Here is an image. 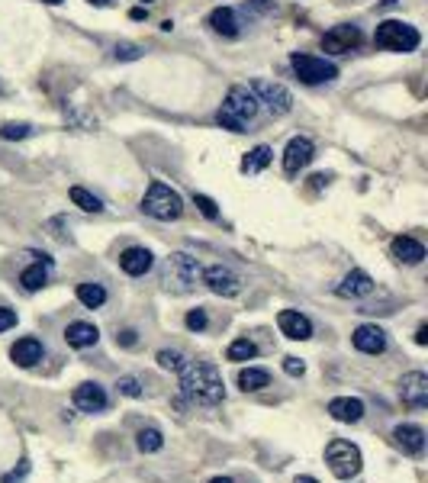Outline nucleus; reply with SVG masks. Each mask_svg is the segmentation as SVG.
<instances>
[{"mask_svg": "<svg viewBox=\"0 0 428 483\" xmlns=\"http://www.w3.org/2000/svg\"><path fill=\"white\" fill-rule=\"evenodd\" d=\"M180 393L197 406H219L226 399V384H222L219 368L206 364V361L187 364L180 370Z\"/></svg>", "mask_w": 428, "mask_h": 483, "instance_id": "1", "label": "nucleus"}, {"mask_svg": "<svg viewBox=\"0 0 428 483\" xmlns=\"http://www.w3.org/2000/svg\"><path fill=\"white\" fill-rule=\"evenodd\" d=\"M258 113H261V104H258V97L251 94V87L235 84V87H229V94H226V100H222L216 119H219L222 129L248 132V126L258 119Z\"/></svg>", "mask_w": 428, "mask_h": 483, "instance_id": "2", "label": "nucleus"}, {"mask_svg": "<svg viewBox=\"0 0 428 483\" xmlns=\"http://www.w3.org/2000/svg\"><path fill=\"white\" fill-rule=\"evenodd\" d=\"M200 274H203V268H200V261L193 255L174 252L161 261L158 281H161V287H165L167 294H190V290H197Z\"/></svg>", "mask_w": 428, "mask_h": 483, "instance_id": "3", "label": "nucleus"}, {"mask_svg": "<svg viewBox=\"0 0 428 483\" xmlns=\"http://www.w3.org/2000/svg\"><path fill=\"white\" fill-rule=\"evenodd\" d=\"M142 210L158 222H171V220H180L184 200H180V193L174 187H167L165 180H152L145 197H142Z\"/></svg>", "mask_w": 428, "mask_h": 483, "instance_id": "4", "label": "nucleus"}, {"mask_svg": "<svg viewBox=\"0 0 428 483\" xmlns=\"http://www.w3.org/2000/svg\"><path fill=\"white\" fill-rule=\"evenodd\" d=\"M377 49H387V52H416L422 36L416 26H409L403 20H383L374 32Z\"/></svg>", "mask_w": 428, "mask_h": 483, "instance_id": "5", "label": "nucleus"}, {"mask_svg": "<svg viewBox=\"0 0 428 483\" xmlns=\"http://www.w3.org/2000/svg\"><path fill=\"white\" fill-rule=\"evenodd\" d=\"M325 464H329V471H332L338 480H351V477L361 473L364 458H361V448H357V445H351V441H345V438H332L325 445Z\"/></svg>", "mask_w": 428, "mask_h": 483, "instance_id": "6", "label": "nucleus"}, {"mask_svg": "<svg viewBox=\"0 0 428 483\" xmlns=\"http://www.w3.org/2000/svg\"><path fill=\"white\" fill-rule=\"evenodd\" d=\"M290 68H293V74H296L303 84H309V87L329 84V81L338 78V64L325 62V58H319V55H306V52H293L290 55Z\"/></svg>", "mask_w": 428, "mask_h": 483, "instance_id": "7", "label": "nucleus"}, {"mask_svg": "<svg viewBox=\"0 0 428 483\" xmlns=\"http://www.w3.org/2000/svg\"><path fill=\"white\" fill-rule=\"evenodd\" d=\"M251 94L258 97V104H261L271 116H287L293 110V94L283 84H277V81L254 78V81H251Z\"/></svg>", "mask_w": 428, "mask_h": 483, "instance_id": "8", "label": "nucleus"}, {"mask_svg": "<svg viewBox=\"0 0 428 483\" xmlns=\"http://www.w3.org/2000/svg\"><path fill=\"white\" fill-rule=\"evenodd\" d=\"M200 284H206L216 296H239V294H241L239 274L229 271V268H222V264L203 268V274H200Z\"/></svg>", "mask_w": 428, "mask_h": 483, "instance_id": "9", "label": "nucleus"}, {"mask_svg": "<svg viewBox=\"0 0 428 483\" xmlns=\"http://www.w3.org/2000/svg\"><path fill=\"white\" fill-rule=\"evenodd\" d=\"M361 45V30L351 26V23H338L332 30L322 36V49L329 55H345V52H355Z\"/></svg>", "mask_w": 428, "mask_h": 483, "instance_id": "10", "label": "nucleus"}, {"mask_svg": "<svg viewBox=\"0 0 428 483\" xmlns=\"http://www.w3.org/2000/svg\"><path fill=\"white\" fill-rule=\"evenodd\" d=\"M316 158V145H313V139H306V136H296L287 142V148H283V171L287 174H300V171L309 165Z\"/></svg>", "mask_w": 428, "mask_h": 483, "instance_id": "11", "label": "nucleus"}, {"mask_svg": "<svg viewBox=\"0 0 428 483\" xmlns=\"http://www.w3.org/2000/svg\"><path fill=\"white\" fill-rule=\"evenodd\" d=\"M399 397H403V403L412 406V410H425L428 406V374H422V370L406 374V377L399 380Z\"/></svg>", "mask_w": 428, "mask_h": 483, "instance_id": "12", "label": "nucleus"}, {"mask_svg": "<svg viewBox=\"0 0 428 483\" xmlns=\"http://www.w3.org/2000/svg\"><path fill=\"white\" fill-rule=\"evenodd\" d=\"M277 326H281V332L287 338H293V342L313 338V322H309L300 309H281V313H277Z\"/></svg>", "mask_w": 428, "mask_h": 483, "instance_id": "13", "label": "nucleus"}, {"mask_svg": "<svg viewBox=\"0 0 428 483\" xmlns=\"http://www.w3.org/2000/svg\"><path fill=\"white\" fill-rule=\"evenodd\" d=\"M74 406L81 412H104L106 410V393L100 384H81V387H74Z\"/></svg>", "mask_w": 428, "mask_h": 483, "instance_id": "14", "label": "nucleus"}, {"mask_svg": "<svg viewBox=\"0 0 428 483\" xmlns=\"http://www.w3.org/2000/svg\"><path fill=\"white\" fill-rule=\"evenodd\" d=\"M351 342H355V348L364 351V355H383V348H387V332L380 326H357Z\"/></svg>", "mask_w": 428, "mask_h": 483, "instance_id": "15", "label": "nucleus"}, {"mask_svg": "<svg viewBox=\"0 0 428 483\" xmlns=\"http://www.w3.org/2000/svg\"><path fill=\"white\" fill-rule=\"evenodd\" d=\"M370 294H374V277L367 271L345 274V281L338 284V296H345V300H364Z\"/></svg>", "mask_w": 428, "mask_h": 483, "instance_id": "16", "label": "nucleus"}, {"mask_svg": "<svg viewBox=\"0 0 428 483\" xmlns=\"http://www.w3.org/2000/svg\"><path fill=\"white\" fill-rule=\"evenodd\" d=\"M393 445H396L403 454H422L425 451V432L406 422V425H396L393 429Z\"/></svg>", "mask_w": 428, "mask_h": 483, "instance_id": "17", "label": "nucleus"}, {"mask_svg": "<svg viewBox=\"0 0 428 483\" xmlns=\"http://www.w3.org/2000/svg\"><path fill=\"white\" fill-rule=\"evenodd\" d=\"M390 252H393V258L403 264H422L425 261V245L418 239H412V235H396V239L390 242Z\"/></svg>", "mask_w": 428, "mask_h": 483, "instance_id": "18", "label": "nucleus"}, {"mask_svg": "<svg viewBox=\"0 0 428 483\" xmlns=\"http://www.w3.org/2000/svg\"><path fill=\"white\" fill-rule=\"evenodd\" d=\"M152 264H155V255L148 252V248H126L123 255H119V268H123L129 277H142V274L152 271Z\"/></svg>", "mask_w": 428, "mask_h": 483, "instance_id": "19", "label": "nucleus"}, {"mask_svg": "<svg viewBox=\"0 0 428 483\" xmlns=\"http://www.w3.org/2000/svg\"><path fill=\"white\" fill-rule=\"evenodd\" d=\"M329 416H332L335 422H361V416H364V403L357 397H335L332 403H329Z\"/></svg>", "mask_w": 428, "mask_h": 483, "instance_id": "20", "label": "nucleus"}, {"mask_svg": "<svg viewBox=\"0 0 428 483\" xmlns=\"http://www.w3.org/2000/svg\"><path fill=\"white\" fill-rule=\"evenodd\" d=\"M209 26L213 32H219L226 39H235L241 32V23H239V13L232 10V7H216V10L209 13Z\"/></svg>", "mask_w": 428, "mask_h": 483, "instance_id": "21", "label": "nucleus"}, {"mask_svg": "<svg viewBox=\"0 0 428 483\" xmlns=\"http://www.w3.org/2000/svg\"><path fill=\"white\" fill-rule=\"evenodd\" d=\"M10 357L20 364V368H32V364H39L42 361V342L39 338H32V335L20 338V342L10 348Z\"/></svg>", "mask_w": 428, "mask_h": 483, "instance_id": "22", "label": "nucleus"}, {"mask_svg": "<svg viewBox=\"0 0 428 483\" xmlns=\"http://www.w3.org/2000/svg\"><path fill=\"white\" fill-rule=\"evenodd\" d=\"M49 268H52V258H45V255H42L39 264H29V268L20 274L23 290H29V294L42 290V287H45V281H49Z\"/></svg>", "mask_w": 428, "mask_h": 483, "instance_id": "23", "label": "nucleus"}, {"mask_svg": "<svg viewBox=\"0 0 428 483\" xmlns=\"http://www.w3.org/2000/svg\"><path fill=\"white\" fill-rule=\"evenodd\" d=\"M97 338H100V332L91 322H71V326L64 329V342L71 348H91V345H97Z\"/></svg>", "mask_w": 428, "mask_h": 483, "instance_id": "24", "label": "nucleus"}, {"mask_svg": "<svg viewBox=\"0 0 428 483\" xmlns=\"http://www.w3.org/2000/svg\"><path fill=\"white\" fill-rule=\"evenodd\" d=\"M271 158H274V152L268 145H258V148H251L248 155L241 158V174H258V171H264L268 165H271Z\"/></svg>", "mask_w": 428, "mask_h": 483, "instance_id": "25", "label": "nucleus"}, {"mask_svg": "<svg viewBox=\"0 0 428 483\" xmlns=\"http://www.w3.org/2000/svg\"><path fill=\"white\" fill-rule=\"evenodd\" d=\"M271 384V374L264 368H241L239 370V387L245 390V393H254V390H264Z\"/></svg>", "mask_w": 428, "mask_h": 483, "instance_id": "26", "label": "nucleus"}, {"mask_svg": "<svg viewBox=\"0 0 428 483\" xmlns=\"http://www.w3.org/2000/svg\"><path fill=\"white\" fill-rule=\"evenodd\" d=\"M68 197H71V203H74V207H81L84 213H104V200L94 197L91 190L71 187V193H68Z\"/></svg>", "mask_w": 428, "mask_h": 483, "instance_id": "27", "label": "nucleus"}, {"mask_svg": "<svg viewBox=\"0 0 428 483\" xmlns=\"http://www.w3.org/2000/svg\"><path fill=\"white\" fill-rule=\"evenodd\" d=\"M78 300H81L87 309H97V306L106 303V290L100 284H78Z\"/></svg>", "mask_w": 428, "mask_h": 483, "instance_id": "28", "label": "nucleus"}, {"mask_svg": "<svg viewBox=\"0 0 428 483\" xmlns=\"http://www.w3.org/2000/svg\"><path fill=\"white\" fill-rule=\"evenodd\" d=\"M136 445H139V451L142 454H155V451L165 448V435H161L158 429H142L139 432V438H136Z\"/></svg>", "mask_w": 428, "mask_h": 483, "instance_id": "29", "label": "nucleus"}, {"mask_svg": "<svg viewBox=\"0 0 428 483\" xmlns=\"http://www.w3.org/2000/svg\"><path fill=\"white\" fill-rule=\"evenodd\" d=\"M155 361L161 370H174V374H180V370L187 368V357L180 355V351H171V348H161L155 355Z\"/></svg>", "mask_w": 428, "mask_h": 483, "instance_id": "30", "label": "nucleus"}, {"mask_svg": "<svg viewBox=\"0 0 428 483\" xmlns=\"http://www.w3.org/2000/svg\"><path fill=\"white\" fill-rule=\"evenodd\" d=\"M226 357L229 361H251V357H258V345L251 338H235L229 345V351H226Z\"/></svg>", "mask_w": 428, "mask_h": 483, "instance_id": "31", "label": "nucleus"}, {"mask_svg": "<svg viewBox=\"0 0 428 483\" xmlns=\"http://www.w3.org/2000/svg\"><path fill=\"white\" fill-rule=\"evenodd\" d=\"M32 132H36V126H29V123H3V126H0V139H7V142L29 139Z\"/></svg>", "mask_w": 428, "mask_h": 483, "instance_id": "32", "label": "nucleus"}, {"mask_svg": "<svg viewBox=\"0 0 428 483\" xmlns=\"http://www.w3.org/2000/svg\"><path fill=\"white\" fill-rule=\"evenodd\" d=\"M113 58H116V62H136V58H142V45H136V43H116Z\"/></svg>", "mask_w": 428, "mask_h": 483, "instance_id": "33", "label": "nucleus"}, {"mask_svg": "<svg viewBox=\"0 0 428 483\" xmlns=\"http://www.w3.org/2000/svg\"><path fill=\"white\" fill-rule=\"evenodd\" d=\"M193 203H197V210L206 216V220H219V207H216V200L206 197V193H193Z\"/></svg>", "mask_w": 428, "mask_h": 483, "instance_id": "34", "label": "nucleus"}, {"mask_svg": "<svg viewBox=\"0 0 428 483\" xmlns=\"http://www.w3.org/2000/svg\"><path fill=\"white\" fill-rule=\"evenodd\" d=\"M184 322H187L190 332H203V329H206V322H209V319H206V309H190Z\"/></svg>", "mask_w": 428, "mask_h": 483, "instance_id": "35", "label": "nucleus"}, {"mask_svg": "<svg viewBox=\"0 0 428 483\" xmlns=\"http://www.w3.org/2000/svg\"><path fill=\"white\" fill-rule=\"evenodd\" d=\"M116 387H119V393H123V397H142V384H139L136 377H119V384H116Z\"/></svg>", "mask_w": 428, "mask_h": 483, "instance_id": "36", "label": "nucleus"}, {"mask_svg": "<svg viewBox=\"0 0 428 483\" xmlns=\"http://www.w3.org/2000/svg\"><path fill=\"white\" fill-rule=\"evenodd\" d=\"M283 370H287L290 377H303V374H306V364L300 361V357H283Z\"/></svg>", "mask_w": 428, "mask_h": 483, "instance_id": "37", "label": "nucleus"}, {"mask_svg": "<svg viewBox=\"0 0 428 483\" xmlns=\"http://www.w3.org/2000/svg\"><path fill=\"white\" fill-rule=\"evenodd\" d=\"M16 326V313L7 309V306H0V332H7V329Z\"/></svg>", "mask_w": 428, "mask_h": 483, "instance_id": "38", "label": "nucleus"}, {"mask_svg": "<svg viewBox=\"0 0 428 483\" xmlns=\"http://www.w3.org/2000/svg\"><path fill=\"white\" fill-rule=\"evenodd\" d=\"M29 473V461H20V471H13L3 477V483H23V477Z\"/></svg>", "mask_w": 428, "mask_h": 483, "instance_id": "39", "label": "nucleus"}, {"mask_svg": "<svg viewBox=\"0 0 428 483\" xmlns=\"http://www.w3.org/2000/svg\"><path fill=\"white\" fill-rule=\"evenodd\" d=\"M116 342H119L123 348H132V345L139 342V338H136V332H132V329H123V332L116 335Z\"/></svg>", "mask_w": 428, "mask_h": 483, "instance_id": "40", "label": "nucleus"}, {"mask_svg": "<svg viewBox=\"0 0 428 483\" xmlns=\"http://www.w3.org/2000/svg\"><path fill=\"white\" fill-rule=\"evenodd\" d=\"M416 345H428V326L416 329Z\"/></svg>", "mask_w": 428, "mask_h": 483, "instance_id": "41", "label": "nucleus"}, {"mask_svg": "<svg viewBox=\"0 0 428 483\" xmlns=\"http://www.w3.org/2000/svg\"><path fill=\"white\" fill-rule=\"evenodd\" d=\"M129 16H132V20H145V7H136V10H129Z\"/></svg>", "mask_w": 428, "mask_h": 483, "instance_id": "42", "label": "nucleus"}, {"mask_svg": "<svg viewBox=\"0 0 428 483\" xmlns=\"http://www.w3.org/2000/svg\"><path fill=\"white\" fill-rule=\"evenodd\" d=\"M313 184H316V187H322V184H329V174H316V178H313Z\"/></svg>", "mask_w": 428, "mask_h": 483, "instance_id": "43", "label": "nucleus"}, {"mask_svg": "<svg viewBox=\"0 0 428 483\" xmlns=\"http://www.w3.org/2000/svg\"><path fill=\"white\" fill-rule=\"evenodd\" d=\"M399 0H380V7H383V10H390V7H396Z\"/></svg>", "mask_w": 428, "mask_h": 483, "instance_id": "44", "label": "nucleus"}, {"mask_svg": "<svg viewBox=\"0 0 428 483\" xmlns=\"http://www.w3.org/2000/svg\"><path fill=\"white\" fill-rule=\"evenodd\" d=\"M209 483H232V477H213Z\"/></svg>", "mask_w": 428, "mask_h": 483, "instance_id": "45", "label": "nucleus"}, {"mask_svg": "<svg viewBox=\"0 0 428 483\" xmlns=\"http://www.w3.org/2000/svg\"><path fill=\"white\" fill-rule=\"evenodd\" d=\"M296 483H319V480H313V477H296Z\"/></svg>", "mask_w": 428, "mask_h": 483, "instance_id": "46", "label": "nucleus"}, {"mask_svg": "<svg viewBox=\"0 0 428 483\" xmlns=\"http://www.w3.org/2000/svg\"><path fill=\"white\" fill-rule=\"evenodd\" d=\"M91 3H97V7H106V3H113V0H91Z\"/></svg>", "mask_w": 428, "mask_h": 483, "instance_id": "47", "label": "nucleus"}, {"mask_svg": "<svg viewBox=\"0 0 428 483\" xmlns=\"http://www.w3.org/2000/svg\"><path fill=\"white\" fill-rule=\"evenodd\" d=\"M42 3H49V7H58V3H62V0H42Z\"/></svg>", "mask_w": 428, "mask_h": 483, "instance_id": "48", "label": "nucleus"}, {"mask_svg": "<svg viewBox=\"0 0 428 483\" xmlns=\"http://www.w3.org/2000/svg\"><path fill=\"white\" fill-rule=\"evenodd\" d=\"M3 94H7V87H3V81H0V97H3Z\"/></svg>", "mask_w": 428, "mask_h": 483, "instance_id": "49", "label": "nucleus"}, {"mask_svg": "<svg viewBox=\"0 0 428 483\" xmlns=\"http://www.w3.org/2000/svg\"><path fill=\"white\" fill-rule=\"evenodd\" d=\"M142 3H155V0H142Z\"/></svg>", "mask_w": 428, "mask_h": 483, "instance_id": "50", "label": "nucleus"}]
</instances>
